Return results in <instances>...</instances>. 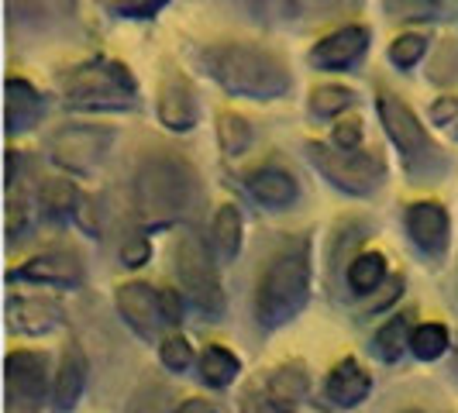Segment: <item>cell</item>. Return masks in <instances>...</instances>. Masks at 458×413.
I'll return each mask as SVG.
<instances>
[{
    "instance_id": "23",
    "label": "cell",
    "mask_w": 458,
    "mask_h": 413,
    "mask_svg": "<svg viewBox=\"0 0 458 413\" xmlns=\"http://www.w3.org/2000/svg\"><path fill=\"white\" fill-rule=\"evenodd\" d=\"M217 145H221V152L228 159L245 156L249 145H252V121L234 114V111H221L217 114Z\"/></svg>"
},
{
    "instance_id": "35",
    "label": "cell",
    "mask_w": 458,
    "mask_h": 413,
    "mask_svg": "<svg viewBox=\"0 0 458 413\" xmlns=\"http://www.w3.org/2000/svg\"><path fill=\"white\" fill-rule=\"evenodd\" d=\"M28 231H31V210L24 200H18V193H7V241L14 245Z\"/></svg>"
},
{
    "instance_id": "17",
    "label": "cell",
    "mask_w": 458,
    "mask_h": 413,
    "mask_svg": "<svg viewBox=\"0 0 458 413\" xmlns=\"http://www.w3.org/2000/svg\"><path fill=\"white\" fill-rule=\"evenodd\" d=\"M11 279H28V282H48V286H80L83 282V266L76 255L48 252L38 258H28L21 269H14Z\"/></svg>"
},
{
    "instance_id": "27",
    "label": "cell",
    "mask_w": 458,
    "mask_h": 413,
    "mask_svg": "<svg viewBox=\"0 0 458 413\" xmlns=\"http://www.w3.org/2000/svg\"><path fill=\"white\" fill-rule=\"evenodd\" d=\"M411 314H396L393 321L383 324V331L376 334V355L383 362H396L407 348H411Z\"/></svg>"
},
{
    "instance_id": "1",
    "label": "cell",
    "mask_w": 458,
    "mask_h": 413,
    "mask_svg": "<svg viewBox=\"0 0 458 413\" xmlns=\"http://www.w3.org/2000/svg\"><path fill=\"white\" fill-rule=\"evenodd\" d=\"M197 66L204 69L217 87L231 97L245 100H283L293 90L290 66L269 52V48L249 46V42H214L197 52Z\"/></svg>"
},
{
    "instance_id": "4",
    "label": "cell",
    "mask_w": 458,
    "mask_h": 413,
    "mask_svg": "<svg viewBox=\"0 0 458 413\" xmlns=\"http://www.w3.org/2000/svg\"><path fill=\"white\" fill-rule=\"evenodd\" d=\"M63 100L72 111H135L138 107V80L121 59H90L80 63L63 76Z\"/></svg>"
},
{
    "instance_id": "37",
    "label": "cell",
    "mask_w": 458,
    "mask_h": 413,
    "mask_svg": "<svg viewBox=\"0 0 458 413\" xmlns=\"http://www.w3.org/2000/svg\"><path fill=\"white\" fill-rule=\"evenodd\" d=\"M148 255H152V245H148L145 234H131V238L121 245V262H124L128 269H141V266L148 262Z\"/></svg>"
},
{
    "instance_id": "31",
    "label": "cell",
    "mask_w": 458,
    "mask_h": 413,
    "mask_svg": "<svg viewBox=\"0 0 458 413\" xmlns=\"http://www.w3.org/2000/svg\"><path fill=\"white\" fill-rule=\"evenodd\" d=\"M424 55H428V35L420 31H407L390 46V63L396 69H413Z\"/></svg>"
},
{
    "instance_id": "32",
    "label": "cell",
    "mask_w": 458,
    "mask_h": 413,
    "mask_svg": "<svg viewBox=\"0 0 458 413\" xmlns=\"http://www.w3.org/2000/svg\"><path fill=\"white\" fill-rule=\"evenodd\" d=\"M159 358L169 372H186V368L193 366V348H190L186 338L173 334V338H165V341L159 344Z\"/></svg>"
},
{
    "instance_id": "36",
    "label": "cell",
    "mask_w": 458,
    "mask_h": 413,
    "mask_svg": "<svg viewBox=\"0 0 458 413\" xmlns=\"http://www.w3.org/2000/svg\"><path fill=\"white\" fill-rule=\"evenodd\" d=\"M331 145H335V148H344V152H359V145H362V121H359V117L338 121L335 131H331Z\"/></svg>"
},
{
    "instance_id": "21",
    "label": "cell",
    "mask_w": 458,
    "mask_h": 413,
    "mask_svg": "<svg viewBox=\"0 0 458 413\" xmlns=\"http://www.w3.org/2000/svg\"><path fill=\"white\" fill-rule=\"evenodd\" d=\"M80 190L76 183H69V180H46V183L38 186V206H42V214L52 217V221H63L69 214H76V206H80Z\"/></svg>"
},
{
    "instance_id": "40",
    "label": "cell",
    "mask_w": 458,
    "mask_h": 413,
    "mask_svg": "<svg viewBox=\"0 0 458 413\" xmlns=\"http://www.w3.org/2000/svg\"><path fill=\"white\" fill-rule=\"evenodd\" d=\"M159 307H162V321L165 324H180L183 321V303L173 290H159Z\"/></svg>"
},
{
    "instance_id": "28",
    "label": "cell",
    "mask_w": 458,
    "mask_h": 413,
    "mask_svg": "<svg viewBox=\"0 0 458 413\" xmlns=\"http://www.w3.org/2000/svg\"><path fill=\"white\" fill-rule=\"evenodd\" d=\"M200 372H204V379L210 386H228V383H234V375L242 372V366H238V358L231 355L228 348L214 344V348H207L204 358H200Z\"/></svg>"
},
{
    "instance_id": "38",
    "label": "cell",
    "mask_w": 458,
    "mask_h": 413,
    "mask_svg": "<svg viewBox=\"0 0 458 413\" xmlns=\"http://www.w3.org/2000/svg\"><path fill=\"white\" fill-rule=\"evenodd\" d=\"M428 117H431V124H452L458 117V97L455 93H445V97H437L435 104H431V111H428Z\"/></svg>"
},
{
    "instance_id": "41",
    "label": "cell",
    "mask_w": 458,
    "mask_h": 413,
    "mask_svg": "<svg viewBox=\"0 0 458 413\" xmlns=\"http://www.w3.org/2000/svg\"><path fill=\"white\" fill-rule=\"evenodd\" d=\"M173 413H217V410H214V403H210V400L193 396V400H183V403H180Z\"/></svg>"
},
{
    "instance_id": "3",
    "label": "cell",
    "mask_w": 458,
    "mask_h": 413,
    "mask_svg": "<svg viewBox=\"0 0 458 413\" xmlns=\"http://www.w3.org/2000/svg\"><path fill=\"white\" fill-rule=\"evenodd\" d=\"M197 200V173L180 156H148L135 173V210L145 228H169Z\"/></svg>"
},
{
    "instance_id": "11",
    "label": "cell",
    "mask_w": 458,
    "mask_h": 413,
    "mask_svg": "<svg viewBox=\"0 0 458 413\" xmlns=\"http://www.w3.org/2000/svg\"><path fill=\"white\" fill-rule=\"evenodd\" d=\"M369 48V28L366 24H344L338 31L324 35L318 46L310 48V66L314 69H348L355 66Z\"/></svg>"
},
{
    "instance_id": "34",
    "label": "cell",
    "mask_w": 458,
    "mask_h": 413,
    "mask_svg": "<svg viewBox=\"0 0 458 413\" xmlns=\"http://www.w3.org/2000/svg\"><path fill=\"white\" fill-rule=\"evenodd\" d=\"M355 0H283V7L293 14V18H327L331 11H342L352 7Z\"/></svg>"
},
{
    "instance_id": "42",
    "label": "cell",
    "mask_w": 458,
    "mask_h": 413,
    "mask_svg": "<svg viewBox=\"0 0 458 413\" xmlns=\"http://www.w3.org/2000/svg\"><path fill=\"white\" fill-rule=\"evenodd\" d=\"M455 366H458V348H455Z\"/></svg>"
},
{
    "instance_id": "25",
    "label": "cell",
    "mask_w": 458,
    "mask_h": 413,
    "mask_svg": "<svg viewBox=\"0 0 458 413\" xmlns=\"http://www.w3.org/2000/svg\"><path fill=\"white\" fill-rule=\"evenodd\" d=\"M386 279V255L362 252L348 262V286L355 293H372L379 290V282Z\"/></svg>"
},
{
    "instance_id": "14",
    "label": "cell",
    "mask_w": 458,
    "mask_h": 413,
    "mask_svg": "<svg viewBox=\"0 0 458 413\" xmlns=\"http://www.w3.org/2000/svg\"><path fill=\"white\" fill-rule=\"evenodd\" d=\"M245 190L269 210H286L300 200V186L290 169L283 165H259L245 176Z\"/></svg>"
},
{
    "instance_id": "44",
    "label": "cell",
    "mask_w": 458,
    "mask_h": 413,
    "mask_svg": "<svg viewBox=\"0 0 458 413\" xmlns=\"http://www.w3.org/2000/svg\"><path fill=\"white\" fill-rule=\"evenodd\" d=\"M407 413H417V410H407Z\"/></svg>"
},
{
    "instance_id": "43",
    "label": "cell",
    "mask_w": 458,
    "mask_h": 413,
    "mask_svg": "<svg viewBox=\"0 0 458 413\" xmlns=\"http://www.w3.org/2000/svg\"><path fill=\"white\" fill-rule=\"evenodd\" d=\"M455 138H458V124H455Z\"/></svg>"
},
{
    "instance_id": "39",
    "label": "cell",
    "mask_w": 458,
    "mask_h": 413,
    "mask_svg": "<svg viewBox=\"0 0 458 413\" xmlns=\"http://www.w3.org/2000/svg\"><path fill=\"white\" fill-rule=\"evenodd\" d=\"M242 413H290L283 403H276L269 392H245Z\"/></svg>"
},
{
    "instance_id": "8",
    "label": "cell",
    "mask_w": 458,
    "mask_h": 413,
    "mask_svg": "<svg viewBox=\"0 0 458 413\" xmlns=\"http://www.w3.org/2000/svg\"><path fill=\"white\" fill-rule=\"evenodd\" d=\"M114 148V131L100 124H66L48 138V159L69 176H93Z\"/></svg>"
},
{
    "instance_id": "24",
    "label": "cell",
    "mask_w": 458,
    "mask_h": 413,
    "mask_svg": "<svg viewBox=\"0 0 458 413\" xmlns=\"http://www.w3.org/2000/svg\"><path fill=\"white\" fill-rule=\"evenodd\" d=\"M266 392L273 396L276 403H283L286 410H293V407H297V400H303V392H307V368L297 366V362L276 368L273 375H269Z\"/></svg>"
},
{
    "instance_id": "5",
    "label": "cell",
    "mask_w": 458,
    "mask_h": 413,
    "mask_svg": "<svg viewBox=\"0 0 458 413\" xmlns=\"http://www.w3.org/2000/svg\"><path fill=\"white\" fill-rule=\"evenodd\" d=\"M376 114L383 121V131L390 135L393 148L400 152L403 169H407L411 180H417V183H435V180L445 176L448 159L441 156V148L431 141L428 128L420 124V117L413 114L396 93L379 90V97H376Z\"/></svg>"
},
{
    "instance_id": "20",
    "label": "cell",
    "mask_w": 458,
    "mask_h": 413,
    "mask_svg": "<svg viewBox=\"0 0 458 413\" xmlns=\"http://www.w3.org/2000/svg\"><path fill=\"white\" fill-rule=\"evenodd\" d=\"M7 11H11V21L52 24L72 18L76 0H7Z\"/></svg>"
},
{
    "instance_id": "13",
    "label": "cell",
    "mask_w": 458,
    "mask_h": 413,
    "mask_svg": "<svg viewBox=\"0 0 458 413\" xmlns=\"http://www.w3.org/2000/svg\"><path fill=\"white\" fill-rule=\"evenodd\" d=\"M66 310L55 299L42 297H11L7 299V324L14 334H48L55 327H63Z\"/></svg>"
},
{
    "instance_id": "2",
    "label": "cell",
    "mask_w": 458,
    "mask_h": 413,
    "mask_svg": "<svg viewBox=\"0 0 458 413\" xmlns=\"http://www.w3.org/2000/svg\"><path fill=\"white\" fill-rule=\"evenodd\" d=\"M310 297V241L290 238L266 262L255 286V317L262 327H283L307 307Z\"/></svg>"
},
{
    "instance_id": "7",
    "label": "cell",
    "mask_w": 458,
    "mask_h": 413,
    "mask_svg": "<svg viewBox=\"0 0 458 413\" xmlns=\"http://www.w3.org/2000/svg\"><path fill=\"white\" fill-rule=\"evenodd\" d=\"M176 275H180L190 299L204 314H210V317L225 314V290H221V279H217V255L197 231H186L176 241Z\"/></svg>"
},
{
    "instance_id": "18",
    "label": "cell",
    "mask_w": 458,
    "mask_h": 413,
    "mask_svg": "<svg viewBox=\"0 0 458 413\" xmlns=\"http://www.w3.org/2000/svg\"><path fill=\"white\" fill-rule=\"evenodd\" d=\"M242 234H245V221H242V210L234 204H221L214 210V221H210V249L217 255V262H234L242 252Z\"/></svg>"
},
{
    "instance_id": "26",
    "label": "cell",
    "mask_w": 458,
    "mask_h": 413,
    "mask_svg": "<svg viewBox=\"0 0 458 413\" xmlns=\"http://www.w3.org/2000/svg\"><path fill=\"white\" fill-rule=\"evenodd\" d=\"M310 114L314 117H324V121H331V117L344 114L352 104H355V90L352 87H342V83H324V87H314L310 90Z\"/></svg>"
},
{
    "instance_id": "6",
    "label": "cell",
    "mask_w": 458,
    "mask_h": 413,
    "mask_svg": "<svg viewBox=\"0 0 458 413\" xmlns=\"http://www.w3.org/2000/svg\"><path fill=\"white\" fill-rule=\"evenodd\" d=\"M303 156L327 183L348 197H369L386 183V162L372 152H344V148H327L324 141H307Z\"/></svg>"
},
{
    "instance_id": "15",
    "label": "cell",
    "mask_w": 458,
    "mask_h": 413,
    "mask_svg": "<svg viewBox=\"0 0 458 413\" xmlns=\"http://www.w3.org/2000/svg\"><path fill=\"white\" fill-rule=\"evenodd\" d=\"M117 310L121 317L135 327L138 334H156V327L162 321V307H159V290L145 286V282H124L117 286Z\"/></svg>"
},
{
    "instance_id": "33",
    "label": "cell",
    "mask_w": 458,
    "mask_h": 413,
    "mask_svg": "<svg viewBox=\"0 0 458 413\" xmlns=\"http://www.w3.org/2000/svg\"><path fill=\"white\" fill-rule=\"evenodd\" d=\"M386 7L400 21H424L441 11V0H386Z\"/></svg>"
},
{
    "instance_id": "10",
    "label": "cell",
    "mask_w": 458,
    "mask_h": 413,
    "mask_svg": "<svg viewBox=\"0 0 458 413\" xmlns=\"http://www.w3.org/2000/svg\"><path fill=\"white\" fill-rule=\"evenodd\" d=\"M403 224H407L411 241L424 255H431V258L445 255V249H448V234H452V217H448L445 204H437V200L411 204L407 206V214H403Z\"/></svg>"
},
{
    "instance_id": "9",
    "label": "cell",
    "mask_w": 458,
    "mask_h": 413,
    "mask_svg": "<svg viewBox=\"0 0 458 413\" xmlns=\"http://www.w3.org/2000/svg\"><path fill=\"white\" fill-rule=\"evenodd\" d=\"M156 114H159L162 128L173 135H186L197 128L200 121V100L193 83L183 72H169L159 83V97H156Z\"/></svg>"
},
{
    "instance_id": "12",
    "label": "cell",
    "mask_w": 458,
    "mask_h": 413,
    "mask_svg": "<svg viewBox=\"0 0 458 413\" xmlns=\"http://www.w3.org/2000/svg\"><path fill=\"white\" fill-rule=\"evenodd\" d=\"M46 114V97L38 93L35 83H28L21 76H7L4 83V131L7 138L31 131Z\"/></svg>"
},
{
    "instance_id": "22",
    "label": "cell",
    "mask_w": 458,
    "mask_h": 413,
    "mask_svg": "<svg viewBox=\"0 0 458 413\" xmlns=\"http://www.w3.org/2000/svg\"><path fill=\"white\" fill-rule=\"evenodd\" d=\"M80 392H83V358H80V351L76 348H69L66 355H63V362L55 368V386H52V396H55V403L69 410L76 400H80Z\"/></svg>"
},
{
    "instance_id": "19",
    "label": "cell",
    "mask_w": 458,
    "mask_h": 413,
    "mask_svg": "<svg viewBox=\"0 0 458 413\" xmlns=\"http://www.w3.org/2000/svg\"><path fill=\"white\" fill-rule=\"evenodd\" d=\"M369 396V372L355 358H344L327 375V400L338 407H355Z\"/></svg>"
},
{
    "instance_id": "16",
    "label": "cell",
    "mask_w": 458,
    "mask_h": 413,
    "mask_svg": "<svg viewBox=\"0 0 458 413\" xmlns=\"http://www.w3.org/2000/svg\"><path fill=\"white\" fill-rule=\"evenodd\" d=\"M7 390L21 403H38L46 396V358L38 351L7 355Z\"/></svg>"
},
{
    "instance_id": "30",
    "label": "cell",
    "mask_w": 458,
    "mask_h": 413,
    "mask_svg": "<svg viewBox=\"0 0 458 413\" xmlns=\"http://www.w3.org/2000/svg\"><path fill=\"white\" fill-rule=\"evenodd\" d=\"M97 4H100L107 14L124 18V21H148V18L159 14L169 0H97Z\"/></svg>"
},
{
    "instance_id": "29",
    "label": "cell",
    "mask_w": 458,
    "mask_h": 413,
    "mask_svg": "<svg viewBox=\"0 0 458 413\" xmlns=\"http://www.w3.org/2000/svg\"><path fill=\"white\" fill-rule=\"evenodd\" d=\"M411 348L420 362H435V358L445 355V348H448V327L445 324H420L413 331Z\"/></svg>"
}]
</instances>
